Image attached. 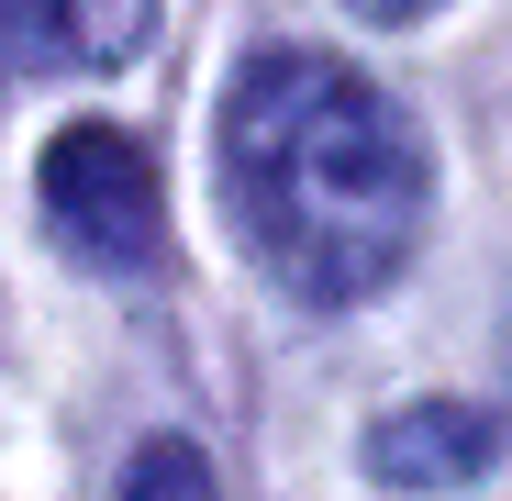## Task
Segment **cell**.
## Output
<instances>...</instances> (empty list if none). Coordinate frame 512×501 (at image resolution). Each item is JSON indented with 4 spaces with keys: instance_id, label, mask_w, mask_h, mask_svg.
Listing matches in <instances>:
<instances>
[{
    "instance_id": "cell-3",
    "label": "cell",
    "mask_w": 512,
    "mask_h": 501,
    "mask_svg": "<svg viewBox=\"0 0 512 501\" xmlns=\"http://www.w3.org/2000/svg\"><path fill=\"white\" fill-rule=\"evenodd\" d=\"M156 34V0H12V78L23 67H123Z\"/></svg>"
},
{
    "instance_id": "cell-7",
    "label": "cell",
    "mask_w": 512,
    "mask_h": 501,
    "mask_svg": "<svg viewBox=\"0 0 512 501\" xmlns=\"http://www.w3.org/2000/svg\"><path fill=\"white\" fill-rule=\"evenodd\" d=\"M0 78H12V0H0Z\"/></svg>"
},
{
    "instance_id": "cell-6",
    "label": "cell",
    "mask_w": 512,
    "mask_h": 501,
    "mask_svg": "<svg viewBox=\"0 0 512 501\" xmlns=\"http://www.w3.org/2000/svg\"><path fill=\"white\" fill-rule=\"evenodd\" d=\"M346 12H368V23H423L435 0H346Z\"/></svg>"
},
{
    "instance_id": "cell-5",
    "label": "cell",
    "mask_w": 512,
    "mask_h": 501,
    "mask_svg": "<svg viewBox=\"0 0 512 501\" xmlns=\"http://www.w3.org/2000/svg\"><path fill=\"white\" fill-rule=\"evenodd\" d=\"M123 501H223V479H212V457H201V446L156 435V446H134V468H123Z\"/></svg>"
},
{
    "instance_id": "cell-4",
    "label": "cell",
    "mask_w": 512,
    "mask_h": 501,
    "mask_svg": "<svg viewBox=\"0 0 512 501\" xmlns=\"http://www.w3.org/2000/svg\"><path fill=\"white\" fill-rule=\"evenodd\" d=\"M490 446H501L490 412H468V401H412V412H390V424L368 435V468L401 479V490H457V479L490 468Z\"/></svg>"
},
{
    "instance_id": "cell-1",
    "label": "cell",
    "mask_w": 512,
    "mask_h": 501,
    "mask_svg": "<svg viewBox=\"0 0 512 501\" xmlns=\"http://www.w3.org/2000/svg\"><path fill=\"white\" fill-rule=\"evenodd\" d=\"M223 201L245 257L290 301L346 312L423 245V134L368 67L323 45H256L223 90Z\"/></svg>"
},
{
    "instance_id": "cell-2",
    "label": "cell",
    "mask_w": 512,
    "mask_h": 501,
    "mask_svg": "<svg viewBox=\"0 0 512 501\" xmlns=\"http://www.w3.org/2000/svg\"><path fill=\"white\" fill-rule=\"evenodd\" d=\"M34 190H45V223L67 257H90V268H145L156 245H167V190H156V156L123 134V123H67L34 167Z\"/></svg>"
}]
</instances>
